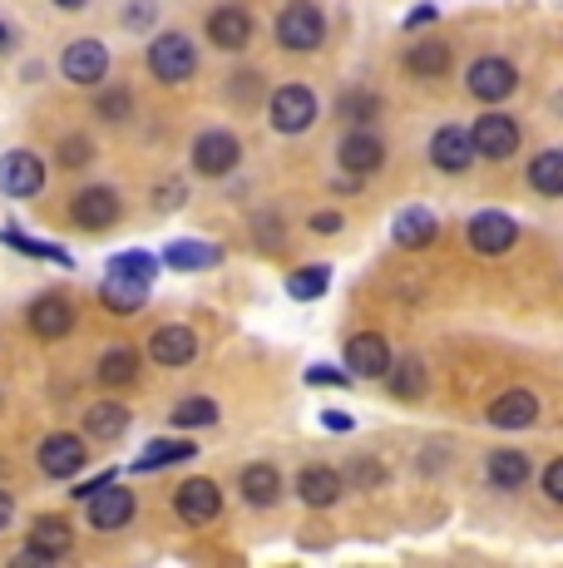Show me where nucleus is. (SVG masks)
<instances>
[{
    "label": "nucleus",
    "instance_id": "nucleus-2",
    "mask_svg": "<svg viewBox=\"0 0 563 568\" xmlns=\"http://www.w3.org/2000/svg\"><path fill=\"white\" fill-rule=\"evenodd\" d=\"M149 74H154L158 84H188L193 74H198V50H193V40L178 36V30L154 36V45H149Z\"/></svg>",
    "mask_w": 563,
    "mask_h": 568
},
{
    "label": "nucleus",
    "instance_id": "nucleus-38",
    "mask_svg": "<svg viewBox=\"0 0 563 568\" xmlns=\"http://www.w3.org/2000/svg\"><path fill=\"white\" fill-rule=\"evenodd\" d=\"M55 159H60V169H90V163H94L90 134H64L60 149H55Z\"/></svg>",
    "mask_w": 563,
    "mask_h": 568
},
{
    "label": "nucleus",
    "instance_id": "nucleus-52",
    "mask_svg": "<svg viewBox=\"0 0 563 568\" xmlns=\"http://www.w3.org/2000/svg\"><path fill=\"white\" fill-rule=\"evenodd\" d=\"M55 6H60V10H84L90 0H55Z\"/></svg>",
    "mask_w": 563,
    "mask_h": 568
},
{
    "label": "nucleus",
    "instance_id": "nucleus-11",
    "mask_svg": "<svg viewBox=\"0 0 563 568\" xmlns=\"http://www.w3.org/2000/svg\"><path fill=\"white\" fill-rule=\"evenodd\" d=\"M45 189V159L30 154V149H10L0 159V193L6 199H35Z\"/></svg>",
    "mask_w": 563,
    "mask_h": 568
},
{
    "label": "nucleus",
    "instance_id": "nucleus-17",
    "mask_svg": "<svg viewBox=\"0 0 563 568\" xmlns=\"http://www.w3.org/2000/svg\"><path fill=\"white\" fill-rule=\"evenodd\" d=\"M386 366H391V346L376 332H361L346 342V371H351V381H381Z\"/></svg>",
    "mask_w": 563,
    "mask_h": 568
},
{
    "label": "nucleus",
    "instance_id": "nucleus-49",
    "mask_svg": "<svg viewBox=\"0 0 563 568\" xmlns=\"http://www.w3.org/2000/svg\"><path fill=\"white\" fill-rule=\"evenodd\" d=\"M337 227H341V213H331V207L311 217V233H337Z\"/></svg>",
    "mask_w": 563,
    "mask_h": 568
},
{
    "label": "nucleus",
    "instance_id": "nucleus-5",
    "mask_svg": "<svg viewBox=\"0 0 563 568\" xmlns=\"http://www.w3.org/2000/svg\"><path fill=\"white\" fill-rule=\"evenodd\" d=\"M267 119H273L277 134H307L311 119H317V94L307 90V84H282L273 90V100H267Z\"/></svg>",
    "mask_w": 563,
    "mask_h": 568
},
{
    "label": "nucleus",
    "instance_id": "nucleus-45",
    "mask_svg": "<svg viewBox=\"0 0 563 568\" xmlns=\"http://www.w3.org/2000/svg\"><path fill=\"white\" fill-rule=\"evenodd\" d=\"M257 237H263L267 253H277V247H282V227H277L273 213H257Z\"/></svg>",
    "mask_w": 563,
    "mask_h": 568
},
{
    "label": "nucleus",
    "instance_id": "nucleus-40",
    "mask_svg": "<svg viewBox=\"0 0 563 568\" xmlns=\"http://www.w3.org/2000/svg\"><path fill=\"white\" fill-rule=\"evenodd\" d=\"M376 109H381V100H376L371 90H351L341 100V114L351 119V124H366V119H376Z\"/></svg>",
    "mask_w": 563,
    "mask_h": 568
},
{
    "label": "nucleus",
    "instance_id": "nucleus-33",
    "mask_svg": "<svg viewBox=\"0 0 563 568\" xmlns=\"http://www.w3.org/2000/svg\"><path fill=\"white\" fill-rule=\"evenodd\" d=\"M529 183H534V193H544V199H559L563 193V154L559 149H544V154L529 163Z\"/></svg>",
    "mask_w": 563,
    "mask_h": 568
},
{
    "label": "nucleus",
    "instance_id": "nucleus-43",
    "mask_svg": "<svg viewBox=\"0 0 563 568\" xmlns=\"http://www.w3.org/2000/svg\"><path fill=\"white\" fill-rule=\"evenodd\" d=\"M183 199H188V189H183V179H168L154 189V213H173V207H183Z\"/></svg>",
    "mask_w": 563,
    "mask_h": 568
},
{
    "label": "nucleus",
    "instance_id": "nucleus-32",
    "mask_svg": "<svg viewBox=\"0 0 563 568\" xmlns=\"http://www.w3.org/2000/svg\"><path fill=\"white\" fill-rule=\"evenodd\" d=\"M198 455V445L193 440H154L144 455L134 460V475H144V469H158V465H183Z\"/></svg>",
    "mask_w": 563,
    "mask_h": 568
},
{
    "label": "nucleus",
    "instance_id": "nucleus-3",
    "mask_svg": "<svg viewBox=\"0 0 563 568\" xmlns=\"http://www.w3.org/2000/svg\"><path fill=\"white\" fill-rule=\"evenodd\" d=\"M464 90L480 104H504L509 94L519 90V70L504 60V54H480V60L464 70Z\"/></svg>",
    "mask_w": 563,
    "mask_h": 568
},
{
    "label": "nucleus",
    "instance_id": "nucleus-39",
    "mask_svg": "<svg viewBox=\"0 0 563 568\" xmlns=\"http://www.w3.org/2000/svg\"><path fill=\"white\" fill-rule=\"evenodd\" d=\"M154 20H158V0H124V10H119V26H124L129 36L149 30Z\"/></svg>",
    "mask_w": 563,
    "mask_h": 568
},
{
    "label": "nucleus",
    "instance_id": "nucleus-53",
    "mask_svg": "<svg viewBox=\"0 0 563 568\" xmlns=\"http://www.w3.org/2000/svg\"><path fill=\"white\" fill-rule=\"evenodd\" d=\"M0 45H10V30L6 26H0Z\"/></svg>",
    "mask_w": 563,
    "mask_h": 568
},
{
    "label": "nucleus",
    "instance_id": "nucleus-29",
    "mask_svg": "<svg viewBox=\"0 0 563 568\" xmlns=\"http://www.w3.org/2000/svg\"><path fill=\"white\" fill-rule=\"evenodd\" d=\"M70 544H74V534H70V524H64L60 515H40L35 524H30V549L50 554V559H64Z\"/></svg>",
    "mask_w": 563,
    "mask_h": 568
},
{
    "label": "nucleus",
    "instance_id": "nucleus-47",
    "mask_svg": "<svg viewBox=\"0 0 563 568\" xmlns=\"http://www.w3.org/2000/svg\"><path fill=\"white\" fill-rule=\"evenodd\" d=\"M307 386H351V376H341V371H331V366H311Z\"/></svg>",
    "mask_w": 563,
    "mask_h": 568
},
{
    "label": "nucleus",
    "instance_id": "nucleus-12",
    "mask_svg": "<svg viewBox=\"0 0 563 568\" xmlns=\"http://www.w3.org/2000/svg\"><path fill=\"white\" fill-rule=\"evenodd\" d=\"M519 119H509V114H480L470 124V144H474V154H484V159H509L519 149Z\"/></svg>",
    "mask_w": 563,
    "mask_h": 568
},
{
    "label": "nucleus",
    "instance_id": "nucleus-44",
    "mask_svg": "<svg viewBox=\"0 0 563 568\" xmlns=\"http://www.w3.org/2000/svg\"><path fill=\"white\" fill-rule=\"evenodd\" d=\"M351 485H356V489H376V485H386V469L376 465V460H356V465H351Z\"/></svg>",
    "mask_w": 563,
    "mask_h": 568
},
{
    "label": "nucleus",
    "instance_id": "nucleus-37",
    "mask_svg": "<svg viewBox=\"0 0 563 568\" xmlns=\"http://www.w3.org/2000/svg\"><path fill=\"white\" fill-rule=\"evenodd\" d=\"M94 114L104 119V124H119V119L134 114V90H124V84H114V90L94 94Z\"/></svg>",
    "mask_w": 563,
    "mask_h": 568
},
{
    "label": "nucleus",
    "instance_id": "nucleus-20",
    "mask_svg": "<svg viewBox=\"0 0 563 568\" xmlns=\"http://www.w3.org/2000/svg\"><path fill=\"white\" fill-rule=\"evenodd\" d=\"M84 460H90V450H84V440L80 435H50L45 445H40V469H45L50 479H70V475H80Z\"/></svg>",
    "mask_w": 563,
    "mask_h": 568
},
{
    "label": "nucleus",
    "instance_id": "nucleus-48",
    "mask_svg": "<svg viewBox=\"0 0 563 568\" xmlns=\"http://www.w3.org/2000/svg\"><path fill=\"white\" fill-rule=\"evenodd\" d=\"M436 16H440L436 6H416V10H410V16H406V26H410V30H426Z\"/></svg>",
    "mask_w": 563,
    "mask_h": 568
},
{
    "label": "nucleus",
    "instance_id": "nucleus-27",
    "mask_svg": "<svg viewBox=\"0 0 563 568\" xmlns=\"http://www.w3.org/2000/svg\"><path fill=\"white\" fill-rule=\"evenodd\" d=\"M391 237H396L400 247H430L440 237V217L430 213V207H406V213L396 217Z\"/></svg>",
    "mask_w": 563,
    "mask_h": 568
},
{
    "label": "nucleus",
    "instance_id": "nucleus-34",
    "mask_svg": "<svg viewBox=\"0 0 563 568\" xmlns=\"http://www.w3.org/2000/svg\"><path fill=\"white\" fill-rule=\"evenodd\" d=\"M0 243H6V247H20L25 257H50V262H60V267H70V253H64L60 243H40V237H25L20 227H0Z\"/></svg>",
    "mask_w": 563,
    "mask_h": 568
},
{
    "label": "nucleus",
    "instance_id": "nucleus-4",
    "mask_svg": "<svg viewBox=\"0 0 563 568\" xmlns=\"http://www.w3.org/2000/svg\"><path fill=\"white\" fill-rule=\"evenodd\" d=\"M84 505V515H90V529H100V534H114V529H129V519L139 515V495L134 489H124V485H100L90 499H80Z\"/></svg>",
    "mask_w": 563,
    "mask_h": 568
},
{
    "label": "nucleus",
    "instance_id": "nucleus-15",
    "mask_svg": "<svg viewBox=\"0 0 563 568\" xmlns=\"http://www.w3.org/2000/svg\"><path fill=\"white\" fill-rule=\"evenodd\" d=\"M149 356H154L158 366H188L193 356H198V332L183 322H164L154 336H149Z\"/></svg>",
    "mask_w": 563,
    "mask_h": 568
},
{
    "label": "nucleus",
    "instance_id": "nucleus-30",
    "mask_svg": "<svg viewBox=\"0 0 563 568\" xmlns=\"http://www.w3.org/2000/svg\"><path fill=\"white\" fill-rule=\"evenodd\" d=\"M386 386H391V396L396 400H416V396H426V362H420V356H406V362H391L386 366Z\"/></svg>",
    "mask_w": 563,
    "mask_h": 568
},
{
    "label": "nucleus",
    "instance_id": "nucleus-36",
    "mask_svg": "<svg viewBox=\"0 0 563 568\" xmlns=\"http://www.w3.org/2000/svg\"><path fill=\"white\" fill-rule=\"evenodd\" d=\"M173 425H178V430L218 425V400H208V396H188V400H178V410H173Z\"/></svg>",
    "mask_w": 563,
    "mask_h": 568
},
{
    "label": "nucleus",
    "instance_id": "nucleus-25",
    "mask_svg": "<svg viewBox=\"0 0 563 568\" xmlns=\"http://www.w3.org/2000/svg\"><path fill=\"white\" fill-rule=\"evenodd\" d=\"M164 262L173 272H203V267H218L223 247L218 243H203V237H178V243L164 247Z\"/></svg>",
    "mask_w": 563,
    "mask_h": 568
},
{
    "label": "nucleus",
    "instance_id": "nucleus-46",
    "mask_svg": "<svg viewBox=\"0 0 563 568\" xmlns=\"http://www.w3.org/2000/svg\"><path fill=\"white\" fill-rule=\"evenodd\" d=\"M544 495L554 499V505H563V460H549L544 465Z\"/></svg>",
    "mask_w": 563,
    "mask_h": 568
},
{
    "label": "nucleus",
    "instance_id": "nucleus-50",
    "mask_svg": "<svg viewBox=\"0 0 563 568\" xmlns=\"http://www.w3.org/2000/svg\"><path fill=\"white\" fill-rule=\"evenodd\" d=\"M10 519H16V499H10V489H0V529H10Z\"/></svg>",
    "mask_w": 563,
    "mask_h": 568
},
{
    "label": "nucleus",
    "instance_id": "nucleus-8",
    "mask_svg": "<svg viewBox=\"0 0 563 568\" xmlns=\"http://www.w3.org/2000/svg\"><path fill=\"white\" fill-rule=\"evenodd\" d=\"M337 163L351 173V179H371V173H381V163H386L381 134L366 129V124H351L341 134V144H337Z\"/></svg>",
    "mask_w": 563,
    "mask_h": 568
},
{
    "label": "nucleus",
    "instance_id": "nucleus-9",
    "mask_svg": "<svg viewBox=\"0 0 563 568\" xmlns=\"http://www.w3.org/2000/svg\"><path fill=\"white\" fill-rule=\"evenodd\" d=\"M464 237H470V247L480 257H504L509 247L519 243V223L500 207H484V213L470 217V227H464Z\"/></svg>",
    "mask_w": 563,
    "mask_h": 568
},
{
    "label": "nucleus",
    "instance_id": "nucleus-14",
    "mask_svg": "<svg viewBox=\"0 0 563 568\" xmlns=\"http://www.w3.org/2000/svg\"><path fill=\"white\" fill-rule=\"evenodd\" d=\"M474 159L480 154H474V144H470V129L440 124L436 134H430V163H436L440 173H464Z\"/></svg>",
    "mask_w": 563,
    "mask_h": 568
},
{
    "label": "nucleus",
    "instance_id": "nucleus-41",
    "mask_svg": "<svg viewBox=\"0 0 563 568\" xmlns=\"http://www.w3.org/2000/svg\"><path fill=\"white\" fill-rule=\"evenodd\" d=\"M227 94H233V104L253 109L257 100H263V80H257L253 70H247V74H233V80H227Z\"/></svg>",
    "mask_w": 563,
    "mask_h": 568
},
{
    "label": "nucleus",
    "instance_id": "nucleus-18",
    "mask_svg": "<svg viewBox=\"0 0 563 568\" xmlns=\"http://www.w3.org/2000/svg\"><path fill=\"white\" fill-rule=\"evenodd\" d=\"M341 489H346V475L331 465H307L297 475V499L307 509H331L341 499Z\"/></svg>",
    "mask_w": 563,
    "mask_h": 568
},
{
    "label": "nucleus",
    "instance_id": "nucleus-19",
    "mask_svg": "<svg viewBox=\"0 0 563 568\" xmlns=\"http://www.w3.org/2000/svg\"><path fill=\"white\" fill-rule=\"evenodd\" d=\"M25 322H30V332L40 336V342H64V336L74 332V307L64 297H40V302H30V312H25Z\"/></svg>",
    "mask_w": 563,
    "mask_h": 568
},
{
    "label": "nucleus",
    "instance_id": "nucleus-6",
    "mask_svg": "<svg viewBox=\"0 0 563 568\" xmlns=\"http://www.w3.org/2000/svg\"><path fill=\"white\" fill-rule=\"evenodd\" d=\"M237 159H243V144H237L233 129H203L193 139V173H203V179H227Z\"/></svg>",
    "mask_w": 563,
    "mask_h": 568
},
{
    "label": "nucleus",
    "instance_id": "nucleus-13",
    "mask_svg": "<svg viewBox=\"0 0 563 568\" xmlns=\"http://www.w3.org/2000/svg\"><path fill=\"white\" fill-rule=\"evenodd\" d=\"M60 70H64V80L70 84H100L104 74H110V50L100 45V40H70L60 54Z\"/></svg>",
    "mask_w": 563,
    "mask_h": 568
},
{
    "label": "nucleus",
    "instance_id": "nucleus-26",
    "mask_svg": "<svg viewBox=\"0 0 563 568\" xmlns=\"http://www.w3.org/2000/svg\"><path fill=\"white\" fill-rule=\"evenodd\" d=\"M129 425H134V415H129V406H119V400H94L84 410V435L90 440H119Z\"/></svg>",
    "mask_w": 563,
    "mask_h": 568
},
{
    "label": "nucleus",
    "instance_id": "nucleus-23",
    "mask_svg": "<svg viewBox=\"0 0 563 568\" xmlns=\"http://www.w3.org/2000/svg\"><path fill=\"white\" fill-rule=\"evenodd\" d=\"M484 479L494 489H504V495H514V489H524L534 479V460H529V450H494L484 460Z\"/></svg>",
    "mask_w": 563,
    "mask_h": 568
},
{
    "label": "nucleus",
    "instance_id": "nucleus-51",
    "mask_svg": "<svg viewBox=\"0 0 563 568\" xmlns=\"http://www.w3.org/2000/svg\"><path fill=\"white\" fill-rule=\"evenodd\" d=\"M321 425H331V430H351V415H337V410H331V415H321Z\"/></svg>",
    "mask_w": 563,
    "mask_h": 568
},
{
    "label": "nucleus",
    "instance_id": "nucleus-22",
    "mask_svg": "<svg viewBox=\"0 0 563 568\" xmlns=\"http://www.w3.org/2000/svg\"><path fill=\"white\" fill-rule=\"evenodd\" d=\"M149 287H154V282H139V277H124V272H110V277H104V287H100V307L114 312V316H134V312H144Z\"/></svg>",
    "mask_w": 563,
    "mask_h": 568
},
{
    "label": "nucleus",
    "instance_id": "nucleus-1",
    "mask_svg": "<svg viewBox=\"0 0 563 568\" xmlns=\"http://www.w3.org/2000/svg\"><path fill=\"white\" fill-rule=\"evenodd\" d=\"M273 30H277V45L282 50L307 54V50H317L321 40H327V16H321L311 0H287Z\"/></svg>",
    "mask_w": 563,
    "mask_h": 568
},
{
    "label": "nucleus",
    "instance_id": "nucleus-7",
    "mask_svg": "<svg viewBox=\"0 0 563 568\" xmlns=\"http://www.w3.org/2000/svg\"><path fill=\"white\" fill-rule=\"evenodd\" d=\"M173 509H178V519L193 524V529L213 524V519L223 515V489H218V479H208V475L183 479V485L173 489Z\"/></svg>",
    "mask_w": 563,
    "mask_h": 568
},
{
    "label": "nucleus",
    "instance_id": "nucleus-21",
    "mask_svg": "<svg viewBox=\"0 0 563 568\" xmlns=\"http://www.w3.org/2000/svg\"><path fill=\"white\" fill-rule=\"evenodd\" d=\"M484 420H490L494 430H524V425L539 420V396H534V390H524V386L504 390V396L484 410Z\"/></svg>",
    "mask_w": 563,
    "mask_h": 568
},
{
    "label": "nucleus",
    "instance_id": "nucleus-35",
    "mask_svg": "<svg viewBox=\"0 0 563 568\" xmlns=\"http://www.w3.org/2000/svg\"><path fill=\"white\" fill-rule=\"evenodd\" d=\"M327 287H331V267H297L287 277V297L297 302H317Z\"/></svg>",
    "mask_w": 563,
    "mask_h": 568
},
{
    "label": "nucleus",
    "instance_id": "nucleus-10",
    "mask_svg": "<svg viewBox=\"0 0 563 568\" xmlns=\"http://www.w3.org/2000/svg\"><path fill=\"white\" fill-rule=\"evenodd\" d=\"M119 213H124V203H119V193L104 189V183H90V189H80L70 199V217H74V227H84V233H104V227H114Z\"/></svg>",
    "mask_w": 563,
    "mask_h": 568
},
{
    "label": "nucleus",
    "instance_id": "nucleus-31",
    "mask_svg": "<svg viewBox=\"0 0 563 568\" xmlns=\"http://www.w3.org/2000/svg\"><path fill=\"white\" fill-rule=\"evenodd\" d=\"M94 376H100L104 386H134L139 352H134V346H110V352L100 356V366H94Z\"/></svg>",
    "mask_w": 563,
    "mask_h": 568
},
{
    "label": "nucleus",
    "instance_id": "nucleus-28",
    "mask_svg": "<svg viewBox=\"0 0 563 568\" xmlns=\"http://www.w3.org/2000/svg\"><path fill=\"white\" fill-rule=\"evenodd\" d=\"M450 45L446 40H420V45L406 50V70L416 74V80H446L450 74Z\"/></svg>",
    "mask_w": 563,
    "mask_h": 568
},
{
    "label": "nucleus",
    "instance_id": "nucleus-24",
    "mask_svg": "<svg viewBox=\"0 0 563 568\" xmlns=\"http://www.w3.org/2000/svg\"><path fill=\"white\" fill-rule=\"evenodd\" d=\"M237 489H243V499L253 509H273L277 499H282L277 465H243V475H237Z\"/></svg>",
    "mask_w": 563,
    "mask_h": 568
},
{
    "label": "nucleus",
    "instance_id": "nucleus-16",
    "mask_svg": "<svg viewBox=\"0 0 563 568\" xmlns=\"http://www.w3.org/2000/svg\"><path fill=\"white\" fill-rule=\"evenodd\" d=\"M253 36H257V20L247 16L243 6H218V10H208V40L218 50H247L253 45Z\"/></svg>",
    "mask_w": 563,
    "mask_h": 568
},
{
    "label": "nucleus",
    "instance_id": "nucleus-42",
    "mask_svg": "<svg viewBox=\"0 0 563 568\" xmlns=\"http://www.w3.org/2000/svg\"><path fill=\"white\" fill-rule=\"evenodd\" d=\"M110 272H124V277H139V282H154V257H149V253H119L110 262Z\"/></svg>",
    "mask_w": 563,
    "mask_h": 568
}]
</instances>
